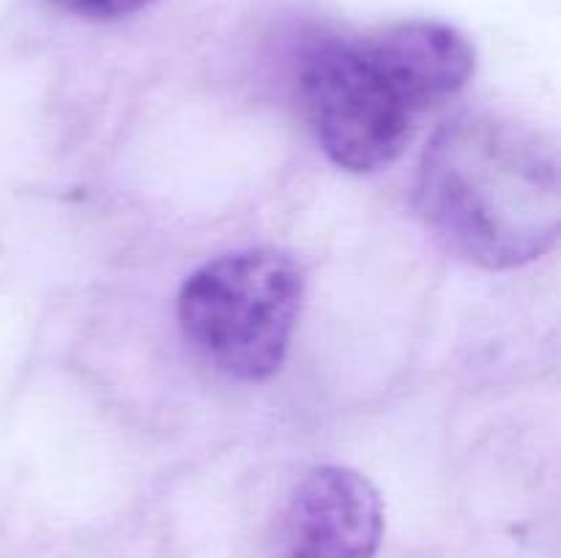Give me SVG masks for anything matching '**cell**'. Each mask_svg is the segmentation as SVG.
Listing matches in <instances>:
<instances>
[{
  "mask_svg": "<svg viewBox=\"0 0 561 558\" xmlns=\"http://www.w3.org/2000/svg\"><path fill=\"white\" fill-rule=\"evenodd\" d=\"M53 3L82 20H121L146 9L153 0H53Z\"/></svg>",
  "mask_w": 561,
  "mask_h": 558,
  "instance_id": "obj_5",
  "label": "cell"
},
{
  "mask_svg": "<svg viewBox=\"0 0 561 558\" xmlns=\"http://www.w3.org/2000/svg\"><path fill=\"white\" fill-rule=\"evenodd\" d=\"M477 53L458 27L409 20L301 47L296 88L318 146L348 173H376L411 142L427 109L466 88Z\"/></svg>",
  "mask_w": 561,
  "mask_h": 558,
  "instance_id": "obj_1",
  "label": "cell"
},
{
  "mask_svg": "<svg viewBox=\"0 0 561 558\" xmlns=\"http://www.w3.org/2000/svg\"><path fill=\"white\" fill-rule=\"evenodd\" d=\"M381 539L376 485L345 465H318L290 498L277 558H376Z\"/></svg>",
  "mask_w": 561,
  "mask_h": 558,
  "instance_id": "obj_4",
  "label": "cell"
},
{
  "mask_svg": "<svg viewBox=\"0 0 561 558\" xmlns=\"http://www.w3.org/2000/svg\"><path fill=\"white\" fill-rule=\"evenodd\" d=\"M305 304V271L283 249L252 246L184 279L179 323L203 361L241 383L277 375Z\"/></svg>",
  "mask_w": 561,
  "mask_h": 558,
  "instance_id": "obj_3",
  "label": "cell"
},
{
  "mask_svg": "<svg viewBox=\"0 0 561 558\" xmlns=\"http://www.w3.org/2000/svg\"><path fill=\"white\" fill-rule=\"evenodd\" d=\"M414 202L449 255L488 271L535 263L561 230L557 148L518 120L458 115L422 151Z\"/></svg>",
  "mask_w": 561,
  "mask_h": 558,
  "instance_id": "obj_2",
  "label": "cell"
}]
</instances>
